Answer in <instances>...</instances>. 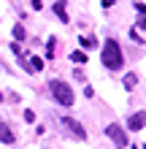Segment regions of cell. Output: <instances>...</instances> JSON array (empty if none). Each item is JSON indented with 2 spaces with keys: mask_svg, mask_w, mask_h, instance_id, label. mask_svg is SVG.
<instances>
[{
  "mask_svg": "<svg viewBox=\"0 0 146 149\" xmlns=\"http://www.w3.org/2000/svg\"><path fill=\"white\" fill-rule=\"evenodd\" d=\"M100 60H103V65H106L108 71H119V68L125 65V54H122V49H119V43L114 38H108L106 43H103Z\"/></svg>",
  "mask_w": 146,
  "mask_h": 149,
  "instance_id": "obj_1",
  "label": "cell"
},
{
  "mask_svg": "<svg viewBox=\"0 0 146 149\" xmlns=\"http://www.w3.org/2000/svg\"><path fill=\"white\" fill-rule=\"evenodd\" d=\"M127 127H130V130H141V127H146V114H143V111L133 114L130 122H127Z\"/></svg>",
  "mask_w": 146,
  "mask_h": 149,
  "instance_id": "obj_5",
  "label": "cell"
},
{
  "mask_svg": "<svg viewBox=\"0 0 146 149\" xmlns=\"http://www.w3.org/2000/svg\"><path fill=\"white\" fill-rule=\"evenodd\" d=\"M138 27H143V30H146V16H141V22H138Z\"/></svg>",
  "mask_w": 146,
  "mask_h": 149,
  "instance_id": "obj_17",
  "label": "cell"
},
{
  "mask_svg": "<svg viewBox=\"0 0 146 149\" xmlns=\"http://www.w3.org/2000/svg\"><path fill=\"white\" fill-rule=\"evenodd\" d=\"M135 81H138V79H135V73H127V76H125V87H127V90H133Z\"/></svg>",
  "mask_w": 146,
  "mask_h": 149,
  "instance_id": "obj_9",
  "label": "cell"
},
{
  "mask_svg": "<svg viewBox=\"0 0 146 149\" xmlns=\"http://www.w3.org/2000/svg\"><path fill=\"white\" fill-rule=\"evenodd\" d=\"M135 11H138L141 16H146V3H135Z\"/></svg>",
  "mask_w": 146,
  "mask_h": 149,
  "instance_id": "obj_14",
  "label": "cell"
},
{
  "mask_svg": "<svg viewBox=\"0 0 146 149\" xmlns=\"http://www.w3.org/2000/svg\"><path fill=\"white\" fill-rule=\"evenodd\" d=\"M24 36H27V33H24V27H22V24H16V27H14V38H16V41H22Z\"/></svg>",
  "mask_w": 146,
  "mask_h": 149,
  "instance_id": "obj_11",
  "label": "cell"
},
{
  "mask_svg": "<svg viewBox=\"0 0 146 149\" xmlns=\"http://www.w3.org/2000/svg\"><path fill=\"white\" fill-rule=\"evenodd\" d=\"M81 43H84L87 49H95V46H98V41L92 38V36H84V38H81Z\"/></svg>",
  "mask_w": 146,
  "mask_h": 149,
  "instance_id": "obj_10",
  "label": "cell"
},
{
  "mask_svg": "<svg viewBox=\"0 0 146 149\" xmlns=\"http://www.w3.org/2000/svg\"><path fill=\"white\" fill-rule=\"evenodd\" d=\"M106 133H108V138H111V141H114L119 149L127 146V133H125V127H122V125H108V127H106Z\"/></svg>",
  "mask_w": 146,
  "mask_h": 149,
  "instance_id": "obj_3",
  "label": "cell"
},
{
  "mask_svg": "<svg viewBox=\"0 0 146 149\" xmlns=\"http://www.w3.org/2000/svg\"><path fill=\"white\" fill-rule=\"evenodd\" d=\"M62 127H65V130H68V133H71L73 138H79V141H84V138H87L84 127H81L76 119H71V117H62Z\"/></svg>",
  "mask_w": 146,
  "mask_h": 149,
  "instance_id": "obj_4",
  "label": "cell"
},
{
  "mask_svg": "<svg viewBox=\"0 0 146 149\" xmlns=\"http://www.w3.org/2000/svg\"><path fill=\"white\" fill-rule=\"evenodd\" d=\"M24 122H30V125H33V122H35V111H30V109L24 111Z\"/></svg>",
  "mask_w": 146,
  "mask_h": 149,
  "instance_id": "obj_13",
  "label": "cell"
},
{
  "mask_svg": "<svg viewBox=\"0 0 146 149\" xmlns=\"http://www.w3.org/2000/svg\"><path fill=\"white\" fill-rule=\"evenodd\" d=\"M27 63H30V68H33V73H35V71H41V68H44V63H41V57H30Z\"/></svg>",
  "mask_w": 146,
  "mask_h": 149,
  "instance_id": "obj_8",
  "label": "cell"
},
{
  "mask_svg": "<svg viewBox=\"0 0 146 149\" xmlns=\"http://www.w3.org/2000/svg\"><path fill=\"white\" fill-rule=\"evenodd\" d=\"M49 92H51V98H54L60 106H73V90L65 81H60V79L49 81Z\"/></svg>",
  "mask_w": 146,
  "mask_h": 149,
  "instance_id": "obj_2",
  "label": "cell"
},
{
  "mask_svg": "<svg viewBox=\"0 0 146 149\" xmlns=\"http://www.w3.org/2000/svg\"><path fill=\"white\" fill-rule=\"evenodd\" d=\"M30 6H33V11H41V8H44V6H41V0H30Z\"/></svg>",
  "mask_w": 146,
  "mask_h": 149,
  "instance_id": "obj_15",
  "label": "cell"
},
{
  "mask_svg": "<svg viewBox=\"0 0 146 149\" xmlns=\"http://www.w3.org/2000/svg\"><path fill=\"white\" fill-rule=\"evenodd\" d=\"M54 14L60 16V22H68V11H65V0H60V3H54Z\"/></svg>",
  "mask_w": 146,
  "mask_h": 149,
  "instance_id": "obj_7",
  "label": "cell"
},
{
  "mask_svg": "<svg viewBox=\"0 0 146 149\" xmlns=\"http://www.w3.org/2000/svg\"><path fill=\"white\" fill-rule=\"evenodd\" d=\"M0 141L3 144H14L16 141V136H14V130L6 125V122H0Z\"/></svg>",
  "mask_w": 146,
  "mask_h": 149,
  "instance_id": "obj_6",
  "label": "cell"
},
{
  "mask_svg": "<svg viewBox=\"0 0 146 149\" xmlns=\"http://www.w3.org/2000/svg\"><path fill=\"white\" fill-rule=\"evenodd\" d=\"M71 60H73V63H84V60H87V54H84V52H73Z\"/></svg>",
  "mask_w": 146,
  "mask_h": 149,
  "instance_id": "obj_12",
  "label": "cell"
},
{
  "mask_svg": "<svg viewBox=\"0 0 146 149\" xmlns=\"http://www.w3.org/2000/svg\"><path fill=\"white\" fill-rule=\"evenodd\" d=\"M114 6V0H103V8H111Z\"/></svg>",
  "mask_w": 146,
  "mask_h": 149,
  "instance_id": "obj_16",
  "label": "cell"
}]
</instances>
